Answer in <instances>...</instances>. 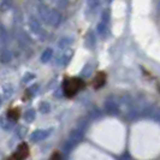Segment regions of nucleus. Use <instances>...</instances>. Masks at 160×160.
<instances>
[{
    "instance_id": "5",
    "label": "nucleus",
    "mask_w": 160,
    "mask_h": 160,
    "mask_svg": "<svg viewBox=\"0 0 160 160\" xmlns=\"http://www.w3.org/2000/svg\"><path fill=\"white\" fill-rule=\"evenodd\" d=\"M51 134H52V129H39V130H35V131H32V135H30V141H32V142H40V141L46 140Z\"/></svg>"
},
{
    "instance_id": "2",
    "label": "nucleus",
    "mask_w": 160,
    "mask_h": 160,
    "mask_svg": "<svg viewBox=\"0 0 160 160\" xmlns=\"http://www.w3.org/2000/svg\"><path fill=\"white\" fill-rule=\"evenodd\" d=\"M83 87H84L83 81L81 80V78H77V77H72V78L65 80L64 84H63V90H64L65 95L71 98Z\"/></svg>"
},
{
    "instance_id": "6",
    "label": "nucleus",
    "mask_w": 160,
    "mask_h": 160,
    "mask_svg": "<svg viewBox=\"0 0 160 160\" xmlns=\"http://www.w3.org/2000/svg\"><path fill=\"white\" fill-rule=\"evenodd\" d=\"M28 146L25 143H22L18 148H17V151L15 152V154L10 158L8 160H24L27 157H28Z\"/></svg>"
},
{
    "instance_id": "7",
    "label": "nucleus",
    "mask_w": 160,
    "mask_h": 160,
    "mask_svg": "<svg viewBox=\"0 0 160 160\" xmlns=\"http://www.w3.org/2000/svg\"><path fill=\"white\" fill-rule=\"evenodd\" d=\"M70 59H71V51H64L57 57L56 63L58 65H66L70 62Z\"/></svg>"
},
{
    "instance_id": "11",
    "label": "nucleus",
    "mask_w": 160,
    "mask_h": 160,
    "mask_svg": "<svg viewBox=\"0 0 160 160\" xmlns=\"http://www.w3.org/2000/svg\"><path fill=\"white\" fill-rule=\"evenodd\" d=\"M11 52L8 51V49H5V51H2V53H1V57H0V60H1V63H8L10 60H11Z\"/></svg>"
},
{
    "instance_id": "3",
    "label": "nucleus",
    "mask_w": 160,
    "mask_h": 160,
    "mask_svg": "<svg viewBox=\"0 0 160 160\" xmlns=\"http://www.w3.org/2000/svg\"><path fill=\"white\" fill-rule=\"evenodd\" d=\"M83 134H84V128L81 127V125H78L77 128H75L73 130H71V132H70V135H69V138H68V141H66L64 144L65 152L66 153L70 152L72 148L82 140Z\"/></svg>"
},
{
    "instance_id": "22",
    "label": "nucleus",
    "mask_w": 160,
    "mask_h": 160,
    "mask_svg": "<svg viewBox=\"0 0 160 160\" xmlns=\"http://www.w3.org/2000/svg\"><path fill=\"white\" fill-rule=\"evenodd\" d=\"M157 10H158V13L160 15V0H158V6H157Z\"/></svg>"
},
{
    "instance_id": "10",
    "label": "nucleus",
    "mask_w": 160,
    "mask_h": 160,
    "mask_svg": "<svg viewBox=\"0 0 160 160\" xmlns=\"http://www.w3.org/2000/svg\"><path fill=\"white\" fill-rule=\"evenodd\" d=\"M72 42V40L70 39V38H62L60 40L58 41V47L59 48H66L70 43Z\"/></svg>"
},
{
    "instance_id": "16",
    "label": "nucleus",
    "mask_w": 160,
    "mask_h": 160,
    "mask_svg": "<svg viewBox=\"0 0 160 160\" xmlns=\"http://www.w3.org/2000/svg\"><path fill=\"white\" fill-rule=\"evenodd\" d=\"M106 30H107V25H106V23H104V22L99 23V25H98V32H99V34L105 35V34H106Z\"/></svg>"
},
{
    "instance_id": "17",
    "label": "nucleus",
    "mask_w": 160,
    "mask_h": 160,
    "mask_svg": "<svg viewBox=\"0 0 160 160\" xmlns=\"http://www.w3.org/2000/svg\"><path fill=\"white\" fill-rule=\"evenodd\" d=\"M53 4L59 8H66L68 6V0H53Z\"/></svg>"
},
{
    "instance_id": "12",
    "label": "nucleus",
    "mask_w": 160,
    "mask_h": 160,
    "mask_svg": "<svg viewBox=\"0 0 160 160\" xmlns=\"http://www.w3.org/2000/svg\"><path fill=\"white\" fill-rule=\"evenodd\" d=\"M105 80H106V77H105V75L102 72H100L98 76H96V80H95V88H99V87H101L102 84L105 83Z\"/></svg>"
},
{
    "instance_id": "13",
    "label": "nucleus",
    "mask_w": 160,
    "mask_h": 160,
    "mask_svg": "<svg viewBox=\"0 0 160 160\" xmlns=\"http://www.w3.org/2000/svg\"><path fill=\"white\" fill-rule=\"evenodd\" d=\"M106 110L108 113H114L117 111V104L113 101H107L106 102Z\"/></svg>"
},
{
    "instance_id": "8",
    "label": "nucleus",
    "mask_w": 160,
    "mask_h": 160,
    "mask_svg": "<svg viewBox=\"0 0 160 160\" xmlns=\"http://www.w3.org/2000/svg\"><path fill=\"white\" fill-rule=\"evenodd\" d=\"M53 56V51L51 49V48H47V49H45L43 52H42V54H41V62L42 63H48L49 60H51V58Z\"/></svg>"
},
{
    "instance_id": "1",
    "label": "nucleus",
    "mask_w": 160,
    "mask_h": 160,
    "mask_svg": "<svg viewBox=\"0 0 160 160\" xmlns=\"http://www.w3.org/2000/svg\"><path fill=\"white\" fill-rule=\"evenodd\" d=\"M36 11H38V15L41 19L45 22L46 24L51 25V27H58L59 24L62 23V13L53 8H49L46 4H42L40 2L36 8Z\"/></svg>"
},
{
    "instance_id": "19",
    "label": "nucleus",
    "mask_w": 160,
    "mask_h": 160,
    "mask_svg": "<svg viewBox=\"0 0 160 160\" xmlns=\"http://www.w3.org/2000/svg\"><path fill=\"white\" fill-rule=\"evenodd\" d=\"M90 72H92V66L90 65H86V68L82 70V75L84 77H88V76H90Z\"/></svg>"
},
{
    "instance_id": "9",
    "label": "nucleus",
    "mask_w": 160,
    "mask_h": 160,
    "mask_svg": "<svg viewBox=\"0 0 160 160\" xmlns=\"http://www.w3.org/2000/svg\"><path fill=\"white\" fill-rule=\"evenodd\" d=\"M35 117H36V113H35L34 110H28L27 112L24 113V120L28 122V123L32 122V120L35 119Z\"/></svg>"
},
{
    "instance_id": "14",
    "label": "nucleus",
    "mask_w": 160,
    "mask_h": 160,
    "mask_svg": "<svg viewBox=\"0 0 160 160\" xmlns=\"http://www.w3.org/2000/svg\"><path fill=\"white\" fill-rule=\"evenodd\" d=\"M39 108H40V111L42 113H48L49 111H51V105L48 104V102H46V101H43V102H41L40 106H39Z\"/></svg>"
},
{
    "instance_id": "21",
    "label": "nucleus",
    "mask_w": 160,
    "mask_h": 160,
    "mask_svg": "<svg viewBox=\"0 0 160 160\" xmlns=\"http://www.w3.org/2000/svg\"><path fill=\"white\" fill-rule=\"evenodd\" d=\"M51 160H60V155H59L58 153H54V154L52 155V158H51Z\"/></svg>"
},
{
    "instance_id": "4",
    "label": "nucleus",
    "mask_w": 160,
    "mask_h": 160,
    "mask_svg": "<svg viewBox=\"0 0 160 160\" xmlns=\"http://www.w3.org/2000/svg\"><path fill=\"white\" fill-rule=\"evenodd\" d=\"M29 28H30V30H32L35 35H38V36H42V38H46V32L42 29V27H41V23L39 22V19L38 18H35V17H29Z\"/></svg>"
},
{
    "instance_id": "20",
    "label": "nucleus",
    "mask_w": 160,
    "mask_h": 160,
    "mask_svg": "<svg viewBox=\"0 0 160 160\" xmlns=\"http://www.w3.org/2000/svg\"><path fill=\"white\" fill-rule=\"evenodd\" d=\"M32 78H34V75H32V73H28L25 77L23 78V82H28L29 80H32Z\"/></svg>"
},
{
    "instance_id": "15",
    "label": "nucleus",
    "mask_w": 160,
    "mask_h": 160,
    "mask_svg": "<svg viewBox=\"0 0 160 160\" xmlns=\"http://www.w3.org/2000/svg\"><path fill=\"white\" fill-rule=\"evenodd\" d=\"M12 6V0H1V4H0V8L2 11H6L8 8Z\"/></svg>"
},
{
    "instance_id": "18",
    "label": "nucleus",
    "mask_w": 160,
    "mask_h": 160,
    "mask_svg": "<svg viewBox=\"0 0 160 160\" xmlns=\"http://www.w3.org/2000/svg\"><path fill=\"white\" fill-rule=\"evenodd\" d=\"M0 38H1V40L4 41V42L8 40V32H6L5 28L2 25H0Z\"/></svg>"
}]
</instances>
